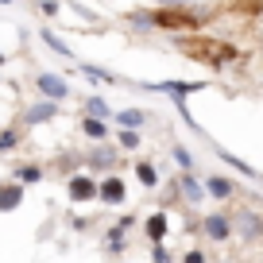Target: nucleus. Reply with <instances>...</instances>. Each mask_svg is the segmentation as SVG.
I'll return each mask as SVG.
<instances>
[{"label": "nucleus", "mask_w": 263, "mask_h": 263, "mask_svg": "<svg viewBox=\"0 0 263 263\" xmlns=\"http://www.w3.org/2000/svg\"><path fill=\"white\" fill-rule=\"evenodd\" d=\"M82 116H101V120H112V108L105 97H85L82 101Z\"/></svg>", "instance_id": "8"}, {"label": "nucleus", "mask_w": 263, "mask_h": 263, "mask_svg": "<svg viewBox=\"0 0 263 263\" xmlns=\"http://www.w3.org/2000/svg\"><path fill=\"white\" fill-rule=\"evenodd\" d=\"M108 252H124V232L120 229L108 232Z\"/></svg>", "instance_id": "22"}, {"label": "nucleus", "mask_w": 263, "mask_h": 263, "mask_svg": "<svg viewBox=\"0 0 263 263\" xmlns=\"http://www.w3.org/2000/svg\"><path fill=\"white\" fill-rule=\"evenodd\" d=\"M39 93L43 97H50V101H66L70 97V85H66V78H58V74H39Z\"/></svg>", "instance_id": "3"}, {"label": "nucleus", "mask_w": 263, "mask_h": 263, "mask_svg": "<svg viewBox=\"0 0 263 263\" xmlns=\"http://www.w3.org/2000/svg\"><path fill=\"white\" fill-rule=\"evenodd\" d=\"M0 66H4V54H0Z\"/></svg>", "instance_id": "25"}, {"label": "nucleus", "mask_w": 263, "mask_h": 263, "mask_svg": "<svg viewBox=\"0 0 263 263\" xmlns=\"http://www.w3.org/2000/svg\"><path fill=\"white\" fill-rule=\"evenodd\" d=\"M205 190H209L213 197H229V194H232V182H229V178H209Z\"/></svg>", "instance_id": "16"}, {"label": "nucleus", "mask_w": 263, "mask_h": 263, "mask_svg": "<svg viewBox=\"0 0 263 263\" xmlns=\"http://www.w3.org/2000/svg\"><path fill=\"white\" fill-rule=\"evenodd\" d=\"M0 4H12V0H0Z\"/></svg>", "instance_id": "24"}, {"label": "nucleus", "mask_w": 263, "mask_h": 263, "mask_svg": "<svg viewBox=\"0 0 263 263\" xmlns=\"http://www.w3.org/2000/svg\"><path fill=\"white\" fill-rule=\"evenodd\" d=\"M136 178H140L147 190H151V186H159V171H155L151 163H140V166H136Z\"/></svg>", "instance_id": "15"}, {"label": "nucleus", "mask_w": 263, "mask_h": 263, "mask_svg": "<svg viewBox=\"0 0 263 263\" xmlns=\"http://www.w3.org/2000/svg\"><path fill=\"white\" fill-rule=\"evenodd\" d=\"M43 43H47V47H50V50H54V54H58V58H74V50L66 47V43H62V39H58V35H54V31H50V27H43Z\"/></svg>", "instance_id": "10"}, {"label": "nucleus", "mask_w": 263, "mask_h": 263, "mask_svg": "<svg viewBox=\"0 0 263 263\" xmlns=\"http://www.w3.org/2000/svg\"><path fill=\"white\" fill-rule=\"evenodd\" d=\"M171 155H174V163H178V166H182V171H190V166H194V159H190V151H186V147H182V143H178V147H174V151H171Z\"/></svg>", "instance_id": "20"}, {"label": "nucleus", "mask_w": 263, "mask_h": 263, "mask_svg": "<svg viewBox=\"0 0 263 263\" xmlns=\"http://www.w3.org/2000/svg\"><path fill=\"white\" fill-rule=\"evenodd\" d=\"M178 186H182V194H186L190 201H201V194H205V190H201V186L194 182V174H182V178H178Z\"/></svg>", "instance_id": "13"}, {"label": "nucleus", "mask_w": 263, "mask_h": 263, "mask_svg": "<svg viewBox=\"0 0 263 263\" xmlns=\"http://www.w3.org/2000/svg\"><path fill=\"white\" fill-rule=\"evenodd\" d=\"M147 236L151 240H166V213H151L147 217Z\"/></svg>", "instance_id": "11"}, {"label": "nucleus", "mask_w": 263, "mask_h": 263, "mask_svg": "<svg viewBox=\"0 0 263 263\" xmlns=\"http://www.w3.org/2000/svg\"><path fill=\"white\" fill-rule=\"evenodd\" d=\"M58 116V101H50V97H43L39 105H31L24 112V124H47V120H54Z\"/></svg>", "instance_id": "5"}, {"label": "nucleus", "mask_w": 263, "mask_h": 263, "mask_svg": "<svg viewBox=\"0 0 263 263\" xmlns=\"http://www.w3.org/2000/svg\"><path fill=\"white\" fill-rule=\"evenodd\" d=\"M116 155L112 151H89V166H112Z\"/></svg>", "instance_id": "17"}, {"label": "nucleus", "mask_w": 263, "mask_h": 263, "mask_svg": "<svg viewBox=\"0 0 263 263\" xmlns=\"http://www.w3.org/2000/svg\"><path fill=\"white\" fill-rule=\"evenodd\" d=\"M66 194H70V201H93L97 197V182L89 178V174H70V182H66Z\"/></svg>", "instance_id": "1"}, {"label": "nucleus", "mask_w": 263, "mask_h": 263, "mask_svg": "<svg viewBox=\"0 0 263 263\" xmlns=\"http://www.w3.org/2000/svg\"><path fill=\"white\" fill-rule=\"evenodd\" d=\"M205 236H209V240H217V244H224V240L232 236L229 217H224V213H209V217H205Z\"/></svg>", "instance_id": "6"}, {"label": "nucleus", "mask_w": 263, "mask_h": 263, "mask_svg": "<svg viewBox=\"0 0 263 263\" xmlns=\"http://www.w3.org/2000/svg\"><path fill=\"white\" fill-rule=\"evenodd\" d=\"M82 74L89 78V82H112V74H105V70H97V66H85V62H82Z\"/></svg>", "instance_id": "19"}, {"label": "nucleus", "mask_w": 263, "mask_h": 263, "mask_svg": "<svg viewBox=\"0 0 263 263\" xmlns=\"http://www.w3.org/2000/svg\"><path fill=\"white\" fill-rule=\"evenodd\" d=\"M43 12H47V16H58V0H43Z\"/></svg>", "instance_id": "23"}, {"label": "nucleus", "mask_w": 263, "mask_h": 263, "mask_svg": "<svg viewBox=\"0 0 263 263\" xmlns=\"http://www.w3.org/2000/svg\"><path fill=\"white\" fill-rule=\"evenodd\" d=\"M24 205V182L12 178V182H0V213H12V209Z\"/></svg>", "instance_id": "2"}, {"label": "nucleus", "mask_w": 263, "mask_h": 263, "mask_svg": "<svg viewBox=\"0 0 263 263\" xmlns=\"http://www.w3.org/2000/svg\"><path fill=\"white\" fill-rule=\"evenodd\" d=\"M82 132L89 136V140H105V136H108V128H105L101 116H82Z\"/></svg>", "instance_id": "9"}, {"label": "nucleus", "mask_w": 263, "mask_h": 263, "mask_svg": "<svg viewBox=\"0 0 263 263\" xmlns=\"http://www.w3.org/2000/svg\"><path fill=\"white\" fill-rule=\"evenodd\" d=\"M97 197L105 201V205H120V201H124V178L108 174L105 182H97Z\"/></svg>", "instance_id": "4"}, {"label": "nucleus", "mask_w": 263, "mask_h": 263, "mask_svg": "<svg viewBox=\"0 0 263 263\" xmlns=\"http://www.w3.org/2000/svg\"><path fill=\"white\" fill-rule=\"evenodd\" d=\"M147 116L151 112H143V108H124V112H112V120L120 124V128H143Z\"/></svg>", "instance_id": "7"}, {"label": "nucleus", "mask_w": 263, "mask_h": 263, "mask_svg": "<svg viewBox=\"0 0 263 263\" xmlns=\"http://www.w3.org/2000/svg\"><path fill=\"white\" fill-rule=\"evenodd\" d=\"M120 147H128V151L140 147V132H136V128H124V132H120Z\"/></svg>", "instance_id": "18"}, {"label": "nucleus", "mask_w": 263, "mask_h": 263, "mask_svg": "<svg viewBox=\"0 0 263 263\" xmlns=\"http://www.w3.org/2000/svg\"><path fill=\"white\" fill-rule=\"evenodd\" d=\"M16 143H20V136H16V132H0V155H4V151H12Z\"/></svg>", "instance_id": "21"}, {"label": "nucleus", "mask_w": 263, "mask_h": 263, "mask_svg": "<svg viewBox=\"0 0 263 263\" xmlns=\"http://www.w3.org/2000/svg\"><path fill=\"white\" fill-rule=\"evenodd\" d=\"M12 178H20L24 186H35V182H43V171L27 163V166H16V174H12Z\"/></svg>", "instance_id": "12"}, {"label": "nucleus", "mask_w": 263, "mask_h": 263, "mask_svg": "<svg viewBox=\"0 0 263 263\" xmlns=\"http://www.w3.org/2000/svg\"><path fill=\"white\" fill-rule=\"evenodd\" d=\"M240 232H244V236L248 240H255V236H259V217H252V213H240Z\"/></svg>", "instance_id": "14"}]
</instances>
